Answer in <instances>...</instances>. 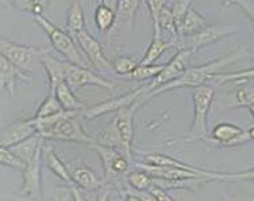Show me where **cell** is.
<instances>
[{
	"label": "cell",
	"instance_id": "obj_20",
	"mask_svg": "<svg viewBox=\"0 0 254 201\" xmlns=\"http://www.w3.org/2000/svg\"><path fill=\"white\" fill-rule=\"evenodd\" d=\"M143 155V162L149 165H156V166H168V167H176V169H183V170H190V172L199 173L203 176H207L211 178V170H205L201 167L192 166L188 163L175 159L169 155L158 154V152H150V154H142Z\"/></svg>",
	"mask_w": 254,
	"mask_h": 201
},
{
	"label": "cell",
	"instance_id": "obj_29",
	"mask_svg": "<svg viewBox=\"0 0 254 201\" xmlns=\"http://www.w3.org/2000/svg\"><path fill=\"white\" fill-rule=\"evenodd\" d=\"M139 4H141V1H138V0H119L117 1V8H115L117 20L127 22L131 26Z\"/></svg>",
	"mask_w": 254,
	"mask_h": 201
},
{
	"label": "cell",
	"instance_id": "obj_13",
	"mask_svg": "<svg viewBox=\"0 0 254 201\" xmlns=\"http://www.w3.org/2000/svg\"><path fill=\"white\" fill-rule=\"evenodd\" d=\"M66 83L69 87H74V88H80L85 85H95V87L107 89L110 92L115 91L114 83L93 73L88 68H81L77 65L68 64V62H66Z\"/></svg>",
	"mask_w": 254,
	"mask_h": 201
},
{
	"label": "cell",
	"instance_id": "obj_25",
	"mask_svg": "<svg viewBox=\"0 0 254 201\" xmlns=\"http://www.w3.org/2000/svg\"><path fill=\"white\" fill-rule=\"evenodd\" d=\"M210 26V23L207 22L205 18H203L199 12H196L192 7L188 10V14L184 20V25L181 29V41H184L186 35H196L199 34L200 31L207 29Z\"/></svg>",
	"mask_w": 254,
	"mask_h": 201
},
{
	"label": "cell",
	"instance_id": "obj_40",
	"mask_svg": "<svg viewBox=\"0 0 254 201\" xmlns=\"http://www.w3.org/2000/svg\"><path fill=\"white\" fill-rule=\"evenodd\" d=\"M147 192H150L153 196L156 197L157 200L158 201H176L173 197L168 193V192L165 191V189H162V188L157 187V185H153L150 189Z\"/></svg>",
	"mask_w": 254,
	"mask_h": 201
},
{
	"label": "cell",
	"instance_id": "obj_18",
	"mask_svg": "<svg viewBox=\"0 0 254 201\" xmlns=\"http://www.w3.org/2000/svg\"><path fill=\"white\" fill-rule=\"evenodd\" d=\"M41 64L44 65L45 72L48 74L49 92L56 94V89L63 83H66V62H63L49 53L45 55Z\"/></svg>",
	"mask_w": 254,
	"mask_h": 201
},
{
	"label": "cell",
	"instance_id": "obj_32",
	"mask_svg": "<svg viewBox=\"0 0 254 201\" xmlns=\"http://www.w3.org/2000/svg\"><path fill=\"white\" fill-rule=\"evenodd\" d=\"M211 180H212V181H223V182H242V181L254 182V167L248 169V170H244V172H235V173L211 172Z\"/></svg>",
	"mask_w": 254,
	"mask_h": 201
},
{
	"label": "cell",
	"instance_id": "obj_6",
	"mask_svg": "<svg viewBox=\"0 0 254 201\" xmlns=\"http://www.w3.org/2000/svg\"><path fill=\"white\" fill-rule=\"evenodd\" d=\"M45 143L39 148L33 161L26 165V169L22 172V187L18 192L19 201H39L42 197V155H44Z\"/></svg>",
	"mask_w": 254,
	"mask_h": 201
},
{
	"label": "cell",
	"instance_id": "obj_33",
	"mask_svg": "<svg viewBox=\"0 0 254 201\" xmlns=\"http://www.w3.org/2000/svg\"><path fill=\"white\" fill-rule=\"evenodd\" d=\"M127 181L130 184V187L138 192H147L153 187V178L141 169L130 173L127 177Z\"/></svg>",
	"mask_w": 254,
	"mask_h": 201
},
{
	"label": "cell",
	"instance_id": "obj_7",
	"mask_svg": "<svg viewBox=\"0 0 254 201\" xmlns=\"http://www.w3.org/2000/svg\"><path fill=\"white\" fill-rule=\"evenodd\" d=\"M252 141H254V138L250 127L244 130L231 123H219L212 128L211 138L205 143L212 149L238 148Z\"/></svg>",
	"mask_w": 254,
	"mask_h": 201
},
{
	"label": "cell",
	"instance_id": "obj_39",
	"mask_svg": "<svg viewBox=\"0 0 254 201\" xmlns=\"http://www.w3.org/2000/svg\"><path fill=\"white\" fill-rule=\"evenodd\" d=\"M231 4L238 5L241 11L249 18L250 22L254 26V1H252V0H237V1H231Z\"/></svg>",
	"mask_w": 254,
	"mask_h": 201
},
{
	"label": "cell",
	"instance_id": "obj_11",
	"mask_svg": "<svg viewBox=\"0 0 254 201\" xmlns=\"http://www.w3.org/2000/svg\"><path fill=\"white\" fill-rule=\"evenodd\" d=\"M35 134H38L33 118L19 119L1 128L0 134V148L11 149L15 145L23 142Z\"/></svg>",
	"mask_w": 254,
	"mask_h": 201
},
{
	"label": "cell",
	"instance_id": "obj_5",
	"mask_svg": "<svg viewBox=\"0 0 254 201\" xmlns=\"http://www.w3.org/2000/svg\"><path fill=\"white\" fill-rule=\"evenodd\" d=\"M34 20L48 34L50 42H52V46L56 51H59L64 58H66L69 64L85 68V59L83 58V54L80 53L77 44L74 42L73 38L66 31H64L56 25H53L49 19L45 18L44 15L34 16Z\"/></svg>",
	"mask_w": 254,
	"mask_h": 201
},
{
	"label": "cell",
	"instance_id": "obj_24",
	"mask_svg": "<svg viewBox=\"0 0 254 201\" xmlns=\"http://www.w3.org/2000/svg\"><path fill=\"white\" fill-rule=\"evenodd\" d=\"M56 98L59 100L60 105L65 111H80L84 112L87 107L83 101H80L72 92V89L68 85V83H63L56 89Z\"/></svg>",
	"mask_w": 254,
	"mask_h": 201
},
{
	"label": "cell",
	"instance_id": "obj_30",
	"mask_svg": "<svg viewBox=\"0 0 254 201\" xmlns=\"http://www.w3.org/2000/svg\"><path fill=\"white\" fill-rule=\"evenodd\" d=\"M214 81L222 85L226 83H241L244 84L246 81L254 80V68L244 69L240 72H231V73H219L214 77Z\"/></svg>",
	"mask_w": 254,
	"mask_h": 201
},
{
	"label": "cell",
	"instance_id": "obj_17",
	"mask_svg": "<svg viewBox=\"0 0 254 201\" xmlns=\"http://www.w3.org/2000/svg\"><path fill=\"white\" fill-rule=\"evenodd\" d=\"M31 81V76L26 74L12 65L7 58L0 55V85L1 89H5L11 96L16 95V81Z\"/></svg>",
	"mask_w": 254,
	"mask_h": 201
},
{
	"label": "cell",
	"instance_id": "obj_31",
	"mask_svg": "<svg viewBox=\"0 0 254 201\" xmlns=\"http://www.w3.org/2000/svg\"><path fill=\"white\" fill-rule=\"evenodd\" d=\"M165 65H138L137 69L132 72L131 74L127 76V79L135 80V81H145L149 79H156L160 76L162 70H164Z\"/></svg>",
	"mask_w": 254,
	"mask_h": 201
},
{
	"label": "cell",
	"instance_id": "obj_45",
	"mask_svg": "<svg viewBox=\"0 0 254 201\" xmlns=\"http://www.w3.org/2000/svg\"><path fill=\"white\" fill-rule=\"evenodd\" d=\"M223 201H237V199L229 196V195H225V196H223Z\"/></svg>",
	"mask_w": 254,
	"mask_h": 201
},
{
	"label": "cell",
	"instance_id": "obj_38",
	"mask_svg": "<svg viewBox=\"0 0 254 201\" xmlns=\"http://www.w3.org/2000/svg\"><path fill=\"white\" fill-rule=\"evenodd\" d=\"M145 4L149 7V11H150V16H152L153 22V30H160V15H161L164 7L166 5L165 1H158V0H149Z\"/></svg>",
	"mask_w": 254,
	"mask_h": 201
},
{
	"label": "cell",
	"instance_id": "obj_10",
	"mask_svg": "<svg viewBox=\"0 0 254 201\" xmlns=\"http://www.w3.org/2000/svg\"><path fill=\"white\" fill-rule=\"evenodd\" d=\"M91 148L98 152L100 157L106 182H113L118 180L119 177H122L123 174H126L130 167V161L123 155L122 152L113 148L98 145V143L92 145Z\"/></svg>",
	"mask_w": 254,
	"mask_h": 201
},
{
	"label": "cell",
	"instance_id": "obj_19",
	"mask_svg": "<svg viewBox=\"0 0 254 201\" xmlns=\"http://www.w3.org/2000/svg\"><path fill=\"white\" fill-rule=\"evenodd\" d=\"M172 48H177L179 46L175 41L165 40L161 30H154L153 33V40L150 42V46L147 48L146 53L143 55V58L141 59L139 65H154L156 61L162 55V53H165L166 50L172 49Z\"/></svg>",
	"mask_w": 254,
	"mask_h": 201
},
{
	"label": "cell",
	"instance_id": "obj_28",
	"mask_svg": "<svg viewBox=\"0 0 254 201\" xmlns=\"http://www.w3.org/2000/svg\"><path fill=\"white\" fill-rule=\"evenodd\" d=\"M60 112H63V107L60 105L59 100L56 98V94L48 92V96L45 98L42 103L39 104L37 112L33 116L34 119H45L52 118L54 115H59Z\"/></svg>",
	"mask_w": 254,
	"mask_h": 201
},
{
	"label": "cell",
	"instance_id": "obj_2",
	"mask_svg": "<svg viewBox=\"0 0 254 201\" xmlns=\"http://www.w3.org/2000/svg\"><path fill=\"white\" fill-rule=\"evenodd\" d=\"M246 55H248V51H246V48L244 46V48L235 50L233 53H230L229 55H225V57H222L219 59L211 61V62H207V64L200 65V66H190L186 70V73L177 80H175L173 83L162 85L160 88H157L156 91H153L152 94H149L147 100H150L154 96H158L160 94L172 91V89L187 88V87L193 89L197 88V87H201V85H207L205 83L214 79L216 74L222 73V70L227 65L234 64L237 61L245 58Z\"/></svg>",
	"mask_w": 254,
	"mask_h": 201
},
{
	"label": "cell",
	"instance_id": "obj_3",
	"mask_svg": "<svg viewBox=\"0 0 254 201\" xmlns=\"http://www.w3.org/2000/svg\"><path fill=\"white\" fill-rule=\"evenodd\" d=\"M215 98V89L211 85H201L197 88L192 89V100H193V122L190 131V141H208V130H207V122H208V113H210L211 105Z\"/></svg>",
	"mask_w": 254,
	"mask_h": 201
},
{
	"label": "cell",
	"instance_id": "obj_16",
	"mask_svg": "<svg viewBox=\"0 0 254 201\" xmlns=\"http://www.w3.org/2000/svg\"><path fill=\"white\" fill-rule=\"evenodd\" d=\"M137 169H141L146 172L149 176L154 180H183V178H197V177H207L199 173L190 172V170H183L176 167L168 166H156V165H149L145 162H137L135 163ZM210 178V177H208ZM211 180V178H210ZM212 181V180H211Z\"/></svg>",
	"mask_w": 254,
	"mask_h": 201
},
{
	"label": "cell",
	"instance_id": "obj_9",
	"mask_svg": "<svg viewBox=\"0 0 254 201\" xmlns=\"http://www.w3.org/2000/svg\"><path fill=\"white\" fill-rule=\"evenodd\" d=\"M193 55V51L190 49V48H184V49L179 50L175 57L165 64L164 66V70L158 77H156L154 80H152V83L147 84L149 87V91L152 94L153 91H156L157 88H160L162 85H166V84L173 83L175 80H177L179 77H181L183 74L186 73V70L190 68V58Z\"/></svg>",
	"mask_w": 254,
	"mask_h": 201
},
{
	"label": "cell",
	"instance_id": "obj_35",
	"mask_svg": "<svg viewBox=\"0 0 254 201\" xmlns=\"http://www.w3.org/2000/svg\"><path fill=\"white\" fill-rule=\"evenodd\" d=\"M137 61L131 57H128V55H119L113 64L114 72L121 74V76H125V77L131 74L137 69Z\"/></svg>",
	"mask_w": 254,
	"mask_h": 201
},
{
	"label": "cell",
	"instance_id": "obj_15",
	"mask_svg": "<svg viewBox=\"0 0 254 201\" xmlns=\"http://www.w3.org/2000/svg\"><path fill=\"white\" fill-rule=\"evenodd\" d=\"M69 172H70L73 185L81 191H98L106 185V180H102L91 167L84 165V163H77V165L69 167Z\"/></svg>",
	"mask_w": 254,
	"mask_h": 201
},
{
	"label": "cell",
	"instance_id": "obj_47",
	"mask_svg": "<svg viewBox=\"0 0 254 201\" xmlns=\"http://www.w3.org/2000/svg\"><path fill=\"white\" fill-rule=\"evenodd\" d=\"M249 111H250V113H252V116H253V118H254V105L249 107Z\"/></svg>",
	"mask_w": 254,
	"mask_h": 201
},
{
	"label": "cell",
	"instance_id": "obj_43",
	"mask_svg": "<svg viewBox=\"0 0 254 201\" xmlns=\"http://www.w3.org/2000/svg\"><path fill=\"white\" fill-rule=\"evenodd\" d=\"M108 199H110V192L104 191V192H102L100 195H99L98 199H96V201H108Z\"/></svg>",
	"mask_w": 254,
	"mask_h": 201
},
{
	"label": "cell",
	"instance_id": "obj_37",
	"mask_svg": "<svg viewBox=\"0 0 254 201\" xmlns=\"http://www.w3.org/2000/svg\"><path fill=\"white\" fill-rule=\"evenodd\" d=\"M12 5H15L18 10L27 11L31 12L34 16L42 15L44 12V1H38V0H16L12 1Z\"/></svg>",
	"mask_w": 254,
	"mask_h": 201
},
{
	"label": "cell",
	"instance_id": "obj_12",
	"mask_svg": "<svg viewBox=\"0 0 254 201\" xmlns=\"http://www.w3.org/2000/svg\"><path fill=\"white\" fill-rule=\"evenodd\" d=\"M74 42L85 53L87 58H88V61L91 62L93 68L98 69V70H114L113 65L108 61L106 54L103 51L102 44L92 34H89L87 30H84L83 33H80L74 38Z\"/></svg>",
	"mask_w": 254,
	"mask_h": 201
},
{
	"label": "cell",
	"instance_id": "obj_22",
	"mask_svg": "<svg viewBox=\"0 0 254 201\" xmlns=\"http://www.w3.org/2000/svg\"><path fill=\"white\" fill-rule=\"evenodd\" d=\"M45 151V161H46V166L50 172L53 173L54 176H57L60 180H63L64 182L69 184L70 187L73 185L72 177H70V172L66 167V165L61 161V158L54 152L53 148H44Z\"/></svg>",
	"mask_w": 254,
	"mask_h": 201
},
{
	"label": "cell",
	"instance_id": "obj_44",
	"mask_svg": "<svg viewBox=\"0 0 254 201\" xmlns=\"http://www.w3.org/2000/svg\"><path fill=\"white\" fill-rule=\"evenodd\" d=\"M125 201H142V199L138 195H126V199H125Z\"/></svg>",
	"mask_w": 254,
	"mask_h": 201
},
{
	"label": "cell",
	"instance_id": "obj_14",
	"mask_svg": "<svg viewBox=\"0 0 254 201\" xmlns=\"http://www.w3.org/2000/svg\"><path fill=\"white\" fill-rule=\"evenodd\" d=\"M238 29L231 25H216V23H210V26L200 31L199 34L190 37V49L195 53L200 50L204 46H208L211 44H215L218 41H222L230 37V35L237 34Z\"/></svg>",
	"mask_w": 254,
	"mask_h": 201
},
{
	"label": "cell",
	"instance_id": "obj_34",
	"mask_svg": "<svg viewBox=\"0 0 254 201\" xmlns=\"http://www.w3.org/2000/svg\"><path fill=\"white\" fill-rule=\"evenodd\" d=\"M190 4L192 1L190 0H184V1H173L172 3V15H173V19H175V25H176L177 34H179V38L181 41V29H183V25H184V20H186V16L188 14V10L190 8ZM183 44V41H181Z\"/></svg>",
	"mask_w": 254,
	"mask_h": 201
},
{
	"label": "cell",
	"instance_id": "obj_23",
	"mask_svg": "<svg viewBox=\"0 0 254 201\" xmlns=\"http://www.w3.org/2000/svg\"><path fill=\"white\" fill-rule=\"evenodd\" d=\"M66 30L73 40L85 30L83 7L80 1H72L69 5L68 14H66Z\"/></svg>",
	"mask_w": 254,
	"mask_h": 201
},
{
	"label": "cell",
	"instance_id": "obj_8",
	"mask_svg": "<svg viewBox=\"0 0 254 201\" xmlns=\"http://www.w3.org/2000/svg\"><path fill=\"white\" fill-rule=\"evenodd\" d=\"M150 91H149V87L145 85V87H139V88L134 89V91H130L127 94H123L122 96H118V98H113L110 100H106V101H102V103L96 104L93 107L87 108L83 112L84 118L87 119H95L99 118V116H103V115H107L110 112H115V111H121L123 108H127L135 104L138 100H141L145 95L149 96Z\"/></svg>",
	"mask_w": 254,
	"mask_h": 201
},
{
	"label": "cell",
	"instance_id": "obj_21",
	"mask_svg": "<svg viewBox=\"0 0 254 201\" xmlns=\"http://www.w3.org/2000/svg\"><path fill=\"white\" fill-rule=\"evenodd\" d=\"M45 143V139L39 134H35L29 139H26L23 142L18 143L10 149L11 151L14 152L16 157H19L22 161L25 162L26 165L33 161L35 154L39 150V148Z\"/></svg>",
	"mask_w": 254,
	"mask_h": 201
},
{
	"label": "cell",
	"instance_id": "obj_42",
	"mask_svg": "<svg viewBox=\"0 0 254 201\" xmlns=\"http://www.w3.org/2000/svg\"><path fill=\"white\" fill-rule=\"evenodd\" d=\"M137 195L141 197L142 201H158L156 197L153 196L150 192H139V193H137Z\"/></svg>",
	"mask_w": 254,
	"mask_h": 201
},
{
	"label": "cell",
	"instance_id": "obj_41",
	"mask_svg": "<svg viewBox=\"0 0 254 201\" xmlns=\"http://www.w3.org/2000/svg\"><path fill=\"white\" fill-rule=\"evenodd\" d=\"M69 193H70V197H72V200L73 201H87L85 196H84V193L81 189H78L77 187H69Z\"/></svg>",
	"mask_w": 254,
	"mask_h": 201
},
{
	"label": "cell",
	"instance_id": "obj_36",
	"mask_svg": "<svg viewBox=\"0 0 254 201\" xmlns=\"http://www.w3.org/2000/svg\"><path fill=\"white\" fill-rule=\"evenodd\" d=\"M0 163L1 166L12 167L15 170L23 172L26 169V163L19 157H16L10 149L0 148Z\"/></svg>",
	"mask_w": 254,
	"mask_h": 201
},
{
	"label": "cell",
	"instance_id": "obj_27",
	"mask_svg": "<svg viewBox=\"0 0 254 201\" xmlns=\"http://www.w3.org/2000/svg\"><path fill=\"white\" fill-rule=\"evenodd\" d=\"M230 96V108L254 105V85H244L234 89Z\"/></svg>",
	"mask_w": 254,
	"mask_h": 201
},
{
	"label": "cell",
	"instance_id": "obj_1",
	"mask_svg": "<svg viewBox=\"0 0 254 201\" xmlns=\"http://www.w3.org/2000/svg\"><path fill=\"white\" fill-rule=\"evenodd\" d=\"M80 111H65L54 115L52 118L34 119L37 131L45 141H64V142H74L81 145L92 146L96 143V139L89 135L80 123L78 115Z\"/></svg>",
	"mask_w": 254,
	"mask_h": 201
},
{
	"label": "cell",
	"instance_id": "obj_46",
	"mask_svg": "<svg viewBox=\"0 0 254 201\" xmlns=\"http://www.w3.org/2000/svg\"><path fill=\"white\" fill-rule=\"evenodd\" d=\"M242 201H254V197H242Z\"/></svg>",
	"mask_w": 254,
	"mask_h": 201
},
{
	"label": "cell",
	"instance_id": "obj_4",
	"mask_svg": "<svg viewBox=\"0 0 254 201\" xmlns=\"http://www.w3.org/2000/svg\"><path fill=\"white\" fill-rule=\"evenodd\" d=\"M49 53V48H31L5 38H1L0 41V55L8 59L11 64L26 74L31 73L34 70L35 62H41L45 55Z\"/></svg>",
	"mask_w": 254,
	"mask_h": 201
},
{
	"label": "cell",
	"instance_id": "obj_26",
	"mask_svg": "<svg viewBox=\"0 0 254 201\" xmlns=\"http://www.w3.org/2000/svg\"><path fill=\"white\" fill-rule=\"evenodd\" d=\"M117 20V11L108 5L107 1H102L95 10V23L98 26L99 31L107 33L113 29L114 23Z\"/></svg>",
	"mask_w": 254,
	"mask_h": 201
}]
</instances>
